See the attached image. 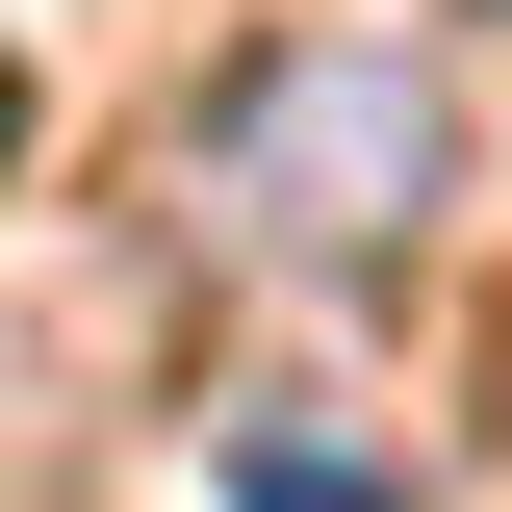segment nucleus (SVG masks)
<instances>
[{
	"label": "nucleus",
	"instance_id": "obj_1",
	"mask_svg": "<svg viewBox=\"0 0 512 512\" xmlns=\"http://www.w3.org/2000/svg\"><path fill=\"white\" fill-rule=\"evenodd\" d=\"M205 180H231V231H256V256L359 282V256H410V231H436L461 103L384 52V26H308V52H256V77H231V154H205Z\"/></svg>",
	"mask_w": 512,
	"mask_h": 512
},
{
	"label": "nucleus",
	"instance_id": "obj_2",
	"mask_svg": "<svg viewBox=\"0 0 512 512\" xmlns=\"http://www.w3.org/2000/svg\"><path fill=\"white\" fill-rule=\"evenodd\" d=\"M231 461H256V512H410V487H384V461H359V436H308V410H256V436H231Z\"/></svg>",
	"mask_w": 512,
	"mask_h": 512
},
{
	"label": "nucleus",
	"instance_id": "obj_3",
	"mask_svg": "<svg viewBox=\"0 0 512 512\" xmlns=\"http://www.w3.org/2000/svg\"><path fill=\"white\" fill-rule=\"evenodd\" d=\"M0 154H26V77H0Z\"/></svg>",
	"mask_w": 512,
	"mask_h": 512
},
{
	"label": "nucleus",
	"instance_id": "obj_4",
	"mask_svg": "<svg viewBox=\"0 0 512 512\" xmlns=\"http://www.w3.org/2000/svg\"><path fill=\"white\" fill-rule=\"evenodd\" d=\"M487 26H512V0H487Z\"/></svg>",
	"mask_w": 512,
	"mask_h": 512
}]
</instances>
